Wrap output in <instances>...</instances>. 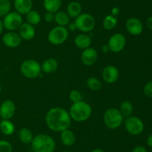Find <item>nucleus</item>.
Wrapping results in <instances>:
<instances>
[{"label":"nucleus","mask_w":152,"mask_h":152,"mask_svg":"<svg viewBox=\"0 0 152 152\" xmlns=\"http://www.w3.org/2000/svg\"><path fill=\"white\" fill-rule=\"evenodd\" d=\"M69 112L64 108L55 107L50 109L45 116V123L48 128L54 132H62L69 129L71 125Z\"/></svg>","instance_id":"nucleus-1"},{"label":"nucleus","mask_w":152,"mask_h":152,"mask_svg":"<svg viewBox=\"0 0 152 152\" xmlns=\"http://www.w3.org/2000/svg\"><path fill=\"white\" fill-rule=\"evenodd\" d=\"M31 145L34 152H54L56 142L50 135L40 134L34 137Z\"/></svg>","instance_id":"nucleus-2"},{"label":"nucleus","mask_w":152,"mask_h":152,"mask_svg":"<svg viewBox=\"0 0 152 152\" xmlns=\"http://www.w3.org/2000/svg\"><path fill=\"white\" fill-rule=\"evenodd\" d=\"M71 119L77 122H83L88 120L92 114L91 106L83 101L73 103L69 110Z\"/></svg>","instance_id":"nucleus-3"},{"label":"nucleus","mask_w":152,"mask_h":152,"mask_svg":"<svg viewBox=\"0 0 152 152\" xmlns=\"http://www.w3.org/2000/svg\"><path fill=\"white\" fill-rule=\"evenodd\" d=\"M123 116L119 109L111 107L105 110L103 115V122L105 126L111 130L118 128L122 125Z\"/></svg>","instance_id":"nucleus-4"},{"label":"nucleus","mask_w":152,"mask_h":152,"mask_svg":"<svg viewBox=\"0 0 152 152\" xmlns=\"http://www.w3.org/2000/svg\"><path fill=\"white\" fill-rule=\"evenodd\" d=\"M20 72L22 75L27 78H36L42 72L41 65L38 61L34 59L25 60L21 64Z\"/></svg>","instance_id":"nucleus-5"},{"label":"nucleus","mask_w":152,"mask_h":152,"mask_svg":"<svg viewBox=\"0 0 152 152\" xmlns=\"http://www.w3.org/2000/svg\"><path fill=\"white\" fill-rule=\"evenodd\" d=\"M77 28L83 33L91 32L93 31L96 25V20L94 17L90 13H82L74 20Z\"/></svg>","instance_id":"nucleus-6"},{"label":"nucleus","mask_w":152,"mask_h":152,"mask_svg":"<svg viewBox=\"0 0 152 152\" xmlns=\"http://www.w3.org/2000/svg\"><path fill=\"white\" fill-rule=\"evenodd\" d=\"M69 31L65 26L56 25L48 34V40L51 44L58 46L65 43L68 38Z\"/></svg>","instance_id":"nucleus-7"},{"label":"nucleus","mask_w":152,"mask_h":152,"mask_svg":"<svg viewBox=\"0 0 152 152\" xmlns=\"http://www.w3.org/2000/svg\"><path fill=\"white\" fill-rule=\"evenodd\" d=\"M4 28L9 31H15L19 30V27L23 23V19L22 15L16 11L10 12L3 19Z\"/></svg>","instance_id":"nucleus-8"},{"label":"nucleus","mask_w":152,"mask_h":152,"mask_svg":"<svg viewBox=\"0 0 152 152\" xmlns=\"http://www.w3.org/2000/svg\"><path fill=\"white\" fill-rule=\"evenodd\" d=\"M125 128L132 135H139L143 131L144 125L142 121L137 116H130L127 117L125 122Z\"/></svg>","instance_id":"nucleus-9"},{"label":"nucleus","mask_w":152,"mask_h":152,"mask_svg":"<svg viewBox=\"0 0 152 152\" xmlns=\"http://www.w3.org/2000/svg\"><path fill=\"white\" fill-rule=\"evenodd\" d=\"M126 44V39L121 33H115L110 37L107 45L111 52L119 53L124 49Z\"/></svg>","instance_id":"nucleus-10"},{"label":"nucleus","mask_w":152,"mask_h":152,"mask_svg":"<svg viewBox=\"0 0 152 152\" xmlns=\"http://www.w3.org/2000/svg\"><path fill=\"white\" fill-rule=\"evenodd\" d=\"M16 104L11 100H5L0 105V117L1 119L10 120L15 114Z\"/></svg>","instance_id":"nucleus-11"},{"label":"nucleus","mask_w":152,"mask_h":152,"mask_svg":"<svg viewBox=\"0 0 152 152\" xmlns=\"http://www.w3.org/2000/svg\"><path fill=\"white\" fill-rule=\"evenodd\" d=\"M22 39L19 36V33L15 31H9L3 35L2 42L5 46L11 49L19 47L22 43Z\"/></svg>","instance_id":"nucleus-12"},{"label":"nucleus","mask_w":152,"mask_h":152,"mask_svg":"<svg viewBox=\"0 0 152 152\" xmlns=\"http://www.w3.org/2000/svg\"><path fill=\"white\" fill-rule=\"evenodd\" d=\"M98 58V53L95 49L92 47L84 49L81 54V61L86 66H93L96 62Z\"/></svg>","instance_id":"nucleus-13"},{"label":"nucleus","mask_w":152,"mask_h":152,"mask_svg":"<svg viewBox=\"0 0 152 152\" xmlns=\"http://www.w3.org/2000/svg\"><path fill=\"white\" fill-rule=\"evenodd\" d=\"M102 77L104 81L107 83H114L119 78V70L116 66L108 65L103 69Z\"/></svg>","instance_id":"nucleus-14"},{"label":"nucleus","mask_w":152,"mask_h":152,"mask_svg":"<svg viewBox=\"0 0 152 152\" xmlns=\"http://www.w3.org/2000/svg\"><path fill=\"white\" fill-rule=\"evenodd\" d=\"M126 28L128 32L133 36L140 35L143 30L142 22L137 18H130L128 19L126 22Z\"/></svg>","instance_id":"nucleus-15"},{"label":"nucleus","mask_w":152,"mask_h":152,"mask_svg":"<svg viewBox=\"0 0 152 152\" xmlns=\"http://www.w3.org/2000/svg\"><path fill=\"white\" fill-rule=\"evenodd\" d=\"M36 31L34 25L28 22H23L19 28V34L24 40H31L35 37Z\"/></svg>","instance_id":"nucleus-16"},{"label":"nucleus","mask_w":152,"mask_h":152,"mask_svg":"<svg viewBox=\"0 0 152 152\" xmlns=\"http://www.w3.org/2000/svg\"><path fill=\"white\" fill-rule=\"evenodd\" d=\"M14 7L16 11L21 15H26L32 10V0H14Z\"/></svg>","instance_id":"nucleus-17"},{"label":"nucleus","mask_w":152,"mask_h":152,"mask_svg":"<svg viewBox=\"0 0 152 152\" xmlns=\"http://www.w3.org/2000/svg\"><path fill=\"white\" fill-rule=\"evenodd\" d=\"M58 66H59V63L55 58H47L41 64L42 72L46 73V74H50V73L56 72L57 70Z\"/></svg>","instance_id":"nucleus-18"},{"label":"nucleus","mask_w":152,"mask_h":152,"mask_svg":"<svg viewBox=\"0 0 152 152\" xmlns=\"http://www.w3.org/2000/svg\"><path fill=\"white\" fill-rule=\"evenodd\" d=\"M74 44L78 49L84 50V49L89 48L91 46V38L90 37V36L85 34V33L78 34L74 39Z\"/></svg>","instance_id":"nucleus-19"},{"label":"nucleus","mask_w":152,"mask_h":152,"mask_svg":"<svg viewBox=\"0 0 152 152\" xmlns=\"http://www.w3.org/2000/svg\"><path fill=\"white\" fill-rule=\"evenodd\" d=\"M60 133V140L64 145L71 147L75 144L76 136L72 131L67 129Z\"/></svg>","instance_id":"nucleus-20"},{"label":"nucleus","mask_w":152,"mask_h":152,"mask_svg":"<svg viewBox=\"0 0 152 152\" xmlns=\"http://www.w3.org/2000/svg\"><path fill=\"white\" fill-rule=\"evenodd\" d=\"M66 12L70 18L76 19L82 13V5L78 1H71L67 6Z\"/></svg>","instance_id":"nucleus-21"},{"label":"nucleus","mask_w":152,"mask_h":152,"mask_svg":"<svg viewBox=\"0 0 152 152\" xmlns=\"http://www.w3.org/2000/svg\"><path fill=\"white\" fill-rule=\"evenodd\" d=\"M18 136H19V140L25 145H31L34 137L32 131L28 128H21L18 133Z\"/></svg>","instance_id":"nucleus-22"},{"label":"nucleus","mask_w":152,"mask_h":152,"mask_svg":"<svg viewBox=\"0 0 152 152\" xmlns=\"http://www.w3.org/2000/svg\"><path fill=\"white\" fill-rule=\"evenodd\" d=\"M62 5V0H44L43 6L47 12L55 13L59 10Z\"/></svg>","instance_id":"nucleus-23"},{"label":"nucleus","mask_w":152,"mask_h":152,"mask_svg":"<svg viewBox=\"0 0 152 152\" xmlns=\"http://www.w3.org/2000/svg\"><path fill=\"white\" fill-rule=\"evenodd\" d=\"M0 131L4 135L10 136L14 133L15 126L9 119H1L0 122Z\"/></svg>","instance_id":"nucleus-24"},{"label":"nucleus","mask_w":152,"mask_h":152,"mask_svg":"<svg viewBox=\"0 0 152 152\" xmlns=\"http://www.w3.org/2000/svg\"><path fill=\"white\" fill-rule=\"evenodd\" d=\"M54 21L57 25L66 27L70 22V17L67 12L62 10H58L54 13Z\"/></svg>","instance_id":"nucleus-25"},{"label":"nucleus","mask_w":152,"mask_h":152,"mask_svg":"<svg viewBox=\"0 0 152 152\" xmlns=\"http://www.w3.org/2000/svg\"><path fill=\"white\" fill-rule=\"evenodd\" d=\"M117 22H118L117 18L116 16H112L111 14H109L104 18L103 22H102V26H103L104 29L107 30V31H111L117 26Z\"/></svg>","instance_id":"nucleus-26"},{"label":"nucleus","mask_w":152,"mask_h":152,"mask_svg":"<svg viewBox=\"0 0 152 152\" xmlns=\"http://www.w3.org/2000/svg\"><path fill=\"white\" fill-rule=\"evenodd\" d=\"M26 19L27 22L35 26L41 21V15L37 10H31L26 14Z\"/></svg>","instance_id":"nucleus-27"},{"label":"nucleus","mask_w":152,"mask_h":152,"mask_svg":"<svg viewBox=\"0 0 152 152\" xmlns=\"http://www.w3.org/2000/svg\"><path fill=\"white\" fill-rule=\"evenodd\" d=\"M133 105L129 101H123L121 104H120V109H119L122 115L123 116H126V117H129V116H132V113H133Z\"/></svg>","instance_id":"nucleus-28"},{"label":"nucleus","mask_w":152,"mask_h":152,"mask_svg":"<svg viewBox=\"0 0 152 152\" xmlns=\"http://www.w3.org/2000/svg\"><path fill=\"white\" fill-rule=\"evenodd\" d=\"M88 88L92 91H98L102 89V83L100 80L95 77H90L86 81Z\"/></svg>","instance_id":"nucleus-29"},{"label":"nucleus","mask_w":152,"mask_h":152,"mask_svg":"<svg viewBox=\"0 0 152 152\" xmlns=\"http://www.w3.org/2000/svg\"><path fill=\"white\" fill-rule=\"evenodd\" d=\"M11 4L9 0H0V18L4 17L10 12Z\"/></svg>","instance_id":"nucleus-30"},{"label":"nucleus","mask_w":152,"mask_h":152,"mask_svg":"<svg viewBox=\"0 0 152 152\" xmlns=\"http://www.w3.org/2000/svg\"><path fill=\"white\" fill-rule=\"evenodd\" d=\"M69 98L73 103L83 101V95L81 92L77 89H73L69 93Z\"/></svg>","instance_id":"nucleus-31"},{"label":"nucleus","mask_w":152,"mask_h":152,"mask_svg":"<svg viewBox=\"0 0 152 152\" xmlns=\"http://www.w3.org/2000/svg\"><path fill=\"white\" fill-rule=\"evenodd\" d=\"M12 145L7 140H0V152H12Z\"/></svg>","instance_id":"nucleus-32"},{"label":"nucleus","mask_w":152,"mask_h":152,"mask_svg":"<svg viewBox=\"0 0 152 152\" xmlns=\"http://www.w3.org/2000/svg\"><path fill=\"white\" fill-rule=\"evenodd\" d=\"M144 93L146 96L152 98V81H149L144 86Z\"/></svg>","instance_id":"nucleus-33"},{"label":"nucleus","mask_w":152,"mask_h":152,"mask_svg":"<svg viewBox=\"0 0 152 152\" xmlns=\"http://www.w3.org/2000/svg\"><path fill=\"white\" fill-rule=\"evenodd\" d=\"M44 19L47 22L50 23L54 21V13H50V12H47L44 16Z\"/></svg>","instance_id":"nucleus-34"},{"label":"nucleus","mask_w":152,"mask_h":152,"mask_svg":"<svg viewBox=\"0 0 152 152\" xmlns=\"http://www.w3.org/2000/svg\"><path fill=\"white\" fill-rule=\"evenodd\" d=\"M132 152H147V150L144 146L138 145L134 148Z\"/></svg>","instance_id":"nucleus-35"},{"label":"nucleus","mask_w":152,"mask_h":152,"mask_svg":"<svg viewBox=\"0 0 152 152\" xmlns=\"http://www.w3.org/2000/svg\"><path fill=\"white\" fill-rule=\"evenodd\" d=\"M67 29L68 30V31H74L77 29V26H76L74 22H69V23L67 25Z\"/></svg>","instance_id":"nucleus-36"},{"label":"nucleus","mask_w":152,"mask_h":152,"mask_svg":"<svg viewBox=\"0 0 152 152\" xmlns=\"http://www.w3.org/2000/svg\"><path fill=\"white\" fill-rule=\"evenodd\" d=\"M120 8L117 7H114L111 10V14L112 15V16H116V17L120 14Z\"/></svg>","instance_id":"nucleus-37"},{"label":"nucleus","mask_w":152,"mask_h":152,"mask_svg":"<svg viewBox=\"0 0 152 152\" xmlns=\"http://www.w3.org/2000/svg\"><path fill=\"white\" fill-rule=\"evenodd\" d=\"M101 49H102V52H104V53H107V52H110L109 47L107 44H104L102 45V47H101Z\"/></svg>","instance_id":"nucleus-38"},{"label":"nucleus","mask_w":152,"mask_h":152,"mask_svg":"<svg viewBox=\"0 0 152 152\" xmlns=\"http://www.w3.org/2000/svg\"><path fill=\"white\" fill-rule=\"evenodd\" d=\"M147 26L150 30L152 31V16L148 17V19H147Z\"/></svg>","instance_id":"nucleus-39"},{"label":"nucleus","mask_w":152,"mask_h":152,"mask_svg":"<svg viewBox=\"0 0 152 152\" xmlns=\"http://www.w3.org/2000/svg\"><path fill=\"white\" fill-rule=\"evenodd\" d=\"M147 144L150 147H152V134L148 136V138H147Z\"/></svg>","instance_id":"nucleus-40"},{"label":"nucleus","mask_w":152,"mask_h":152,"mask_svg":"<svg viewBox=\"0 0 152 152\" xmlns=\"http://www.w3.org/2000/svg\"><path fill=\"white\" fill-rule=\"evenodd\" d=\"M3 30H4V25H3L2 21H1V19H0V34H1V33H2Z\"/></svg>","instance_id":"nucleus-41"},{"label":"nucleus","mask_w":152,"mask_h":152,"mask_svg":"<svg viewBox=\"0 0 152 152\" xmlns=\"http://www.w3.org/2000/svg\"><path fill=\"white\" fill-rule=\"evenodd\" d=\"M91 152H105V151L100 148H95L94 149V150H92Z\"/></svg>","instance_id":"nucleus-42"},{"label":"nucleus","mask_w":152,"mask_h":152,"mask_svg":"<svg viewBox=\"0 0 152 152\" xmlns=\"http://www.w3.org/2000/svg\"><path fill=\"white\" fill-rule=\"evenodd\" d=\"M1 83H0V93H1Z\"/></svg>","instance_id":"nucleus-43"},{"label":"nucleus","mask_w":152,"mask_h":152,"mask_svg":"<svg viewBox=\"0 0 152 152\" xmlns=\"http://www.w3.org/2000/svg\"><path fill=\"white\" fill-rule=\"evenodd\" d=\"M61 152H71V151H61Z\"/></svg>","instance_id":"nucleus-44"}]
</instances>
